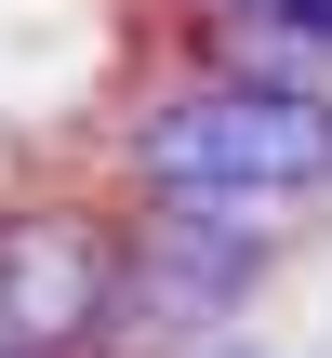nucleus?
Masks as SVG:
<instances>
[{"label":"nucleus","instance_id":"f257e3e1","mask_svg":"<svg viewBox=\"0 0 332 358\" xmlns=\"http://www.w3.org/2000/svg\"><path fill=\"white\" fill-rule=\"evenodd\" d=\"M120 186H279V199H332V93L226 80V66L173 53L120 106Z\"/></svg>","mask_w":332,"mask_h":358},{"label":"nucleus","instance_id":"f03ea898","mask_svg":"<svg viewBox=\"0 0 332 358\" xmlns=\"http://www.w3.org/2000/svg\"><path fill=\"white\" fill-rule=\"evenodd\" d=\"M120 226L106 213H67V199H13L0 213V332L40 358H93L106 332V292H120Z\"/></svg>","mask_w":332,"mask_h":358},{"label":"nucleus","instance_id":"7ed1b4c3","mask_svg":"<svg viewBox=\"0 0 332 358\" xmlns=\"http://www.w3.org/2000/svg\"><path fill=\"white\" fill-rule=\"evenodd\" d=\"M293 226H306V199H279V186H133V239L173 252V266H213L240 292L279 266Z\"/></svg>","mask_w":332,"mask_h":358},{"label":"nucleus","instance_id":"20e7f679","mask_svg":"<svg viewBox=\"0 0 332 358\" xmlns=\"http://www.w3.org/2000/svg\"><path fill=\"white\" fill-rule=\"evenodd\" d=\"M133 239V226H120ZM253 292L240 279H213V266H173V252H120V292H106V332H93V358H213L226 345V319H240Z\"/></svg>","mask_w":332,"mask_h":358},{"label":"nucleus","instance_id":"39448f33","mask_svg":"<svg viewBox=\"0 0 332 358\" xmlns=\"http://www.w3.org/2000/svg\"><path fill=\"white\" fill-rule=\"evenodd\" d=\"M200 66L226 80H279V93H332V0H293V13H226V27H186Z\"/></svg>","mask_w":332,"mask_h":358},{"label":"nucleus","instance_id":"423d86ee","mask_svg":"<svg viewBox=\"0 0 332 358\" xmlns=\"http://www.w3.org/2000/svg\"><path fill=\"white\" fill-rule=\"evenodd\" d=\"M226 13H293V0H200V27H226Z\"/></svg>","mask_w":332,"mask_h":358}]
</instances>
